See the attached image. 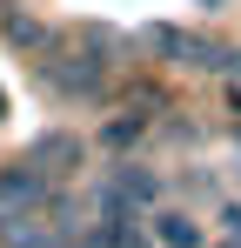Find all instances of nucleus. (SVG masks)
<instances>
[{
  "label": "nucleus",
  "mask_w": 241,
  "mask_h": 248,
  "mask_svg": "<svg viewBox=\"0 0 241 248\" xmlns=\"http://www.w3.org/2000/svg\"><path fill=\"white\" fill-rule=\"evenodd\" d=\"M40 81L54 87L60 101H101L107 94V61L101 54H87V47H47L40 54Z\"/></svg>",
  "instance_id": "f257e3e1"
},
{
  "label": "nucleus",
  "mask_w": 241,
  "mask_h": 248,
  "mask_svg": "<svg viewBox=\"0 0 241 248\" xmlns=\"http://www.w3.org/2000/svg\"><path fill=\"white\" fill-rule=\"evenodd\" d=\"M40 202H47V168L40 161L0 168V215H34Z\"/></svg>",
  "instance_id": "f03ea898"
},
{
  "label": "nucleus",
  "mask_w": 241,
  "mask_h": 248,
  "mask_svg": "<svg viewBox=\"0 0 241 248\" xmlns=\"http://www.w3.org/2000/svg\"><path fill=\"white\" fill-rule=\"evenodd\" d=\"M141 41L154 47V54H167L174 67H214V61H221V47H214V41H201V34H181V27H167V20H154Z\"/></svg>",
  "instance_id": "7ed1b4c3"
},
{
  "label": "nucleus",
  "mask_w": 241,
  "mask_h": 248,
  "mask_svg": "<svg viewBox=\"0 0 241 248\" xmlns=\"http://www.w3.org/2000/svg\"><path fill=\"white\" fill-rule=\"evenodd\" d=\"M80 155H87V141H80V134H67V127H47V134H34V141H27V161H40L47 174L80 168Z\"/></svg>",
  "instance_id": "20e7f679"
},
{
  "label": "nucleus",
  "mask_w": 241,
  "mask_h": 248,
  "mask_svg": "<svg viewBox=\"0 0 241 248\" xmlns=\"http://www.w3.org/2000/svg\"><path fill=\"white\" fill-rule=\"evenodd\" d=\"M0 41L14 47V54H47V47H54V34H47V27H40L34 14H20V7H0Z\"/></svg>",
  "instance_id": "39448f33"
},
{
  "label": "nucleus",
  "mask_w": 241,
  "mask_h": 248,
  "mask_svg": "<svg viewBox=\"0 0 241 248\" xmlns=\"http://www.w3.org/2000/svg\"><path fill=\"white\" fill-rule=\"evenodd\" d=\"M0 248H67V235L47 221H27V215H0Z\"/></svg>",
  "instance_id": "423d86ee"
},
{
  "label": "nucleus",
  "mask_w": 241,
  "mask_h": 248,
  "mask_svg": "<svg viewBox=\"0 0 241 248\" xmlns=\"http://www.w3.org/2000/svg\"><path fill=\"white\" fill-rule=\"evenodd\" d=\"M107 181H114V188H120V195H127L134 208H154V202H161V174H154V168H141V161L107 168Z\"/></svg>",
  "instance_id": "0eeeda50"
},
{
  "label": "nucleus",
  "mask_w": 241,
  "mask_h": 248,
  "mask_svg": "<svg viewBox=\"0 0 241 248\" xmlns=\"http://www.w3.org/2000/svg\"><path fill=\"white\" fill-rule=\"evenodd\" d=\"M154 235H161V248H201V221L195 215H161Z\"/></svg>",
  "instance_id": "6e6552de"
},
{
  "label": "nucleus",
  "mask_w": 241,
  "mask_h": 248,
  "mask_svg": "<svg viewBox=\"0 0 241 248\" xmlns=\"http://www.w3.org/2000/svg\"><path fill=\"white\" fill-rule=\"evenodd\" d=\"M141 127H148L141 114H134V121L120 114V121H107V127H101V148H114V155H120V148H134V141H141Z\"/></svg>",
  "instance_id": "1a4fd4ad"
},
{
  "label": "nucleus",
  "mask_w": 241,
  "mask_h": 248,
  "mask_svg": "<svg viewBox=\"0 0 241 248\" xmlns=\"http://www.w3.org/2000/svg\"><path fill=\"white\" fill-rule=\"evenodd\" d=\"M214 74H235V81H241V47H221V61H214Z\"/></svg>",
  "instance_id": "9d476101"
},
{
  "label": "nucleus",
  "mask_w": 241,
  "mask_h": 248,
  "mask_svg": "<svg viewBox=\"0 0 241 248\" xmlns=\"http://www.w3.org/2000/svg\"><path fill=\"white\" fill-rule=\"evenodd\" d=\"M221 221H228V235H241V208H221Z\"/></svg>",
  "instance_id": "9b49d317"
},
{
  "label": "nucleus",
  "mask_w": 241,
  "mask_h": 248,
  "mask_svg": "<svg viewBox=\"0 0 241 248\" xmlns=\"http://www.w3.org/2000/svg\"><path fill=\"white\" fill-rule=\"evenodd\" d=\"M201 7H221V0H201Z\"/></svg>",
  "instance_id": "f8f14e48"
},
{
  "label": "nucleus",
  "mask_w": 241,
  "mask_h": 248,
  "mask_svg": "<svg viewBox=\"0 0 241 248\" xmlns=\"http://www.w3.org/2000/svg\"><path fill=\"white\" fill-rule=\"evenodd\" d=\"M228 248H241V235H235V242H228Z\"/></svg>",
  "instance_id": "ddd939ff"
},
{
  "label": "nucleus",
  "mask_w": 241,
  "mask_h": 248,
  "mask_svg": "<svg viewBox=\"0 0 241 248\" xmlns=\"http://www.w3.org/2000/svg\"><path fill=\"white\" fill-rule=\"evenodd\" d=\"M0 108H7V101H0Z\"/></svg>",
  "instance_id": "4468645a"
},
{
  "label": "nucleus",
  "mask_w": 241,
  "mask_h": 248,
  "mask_svg": "<svg viewBox=\"0 0 241 248\" xmlns=\"http://www.w3.org/2000/svg\"><path fill=\"white\" fill-rule=\"evenodd\" d=\"M235 174H241V168H235Z\"/></svg>",
  "instance_id": "2eb2a0df"
}]
</instances>
